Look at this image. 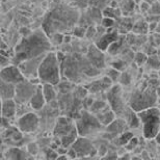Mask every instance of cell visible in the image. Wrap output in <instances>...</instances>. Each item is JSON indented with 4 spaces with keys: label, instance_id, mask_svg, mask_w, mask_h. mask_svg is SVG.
Segmentation results:
<instances>
[{
    "label": "cell",
    "instance_id": "5b68a950",
    "mask_svg": "<svg viewBox=\"0 0 160 160\" xmlns=\"http://www.w3.org/2000/svg\"><path fill=\"white\" fill-rule=\"evenodd\" d=\"M157 92L153 86L149 85L146 88L134 91L130 96L128 104L136 112H139L142 110L155 106V104L157 103Z\"/></svg>",
    "mask_w": 160,
    "mask_h": 160
},
{
    "label": "cell",
    "instance_id": "4fadbf2b",
    "mask_svg": "<svg viewBox=\"0 0 160 160\" xmlns=\"http://www.w3.org/2000/svg\"><path fill=\"white\" fill-rule=\"evenodd\" d=\"M45 56L41 55L38 57H33V58L26 59L24 62H22L19 63V68L21 69L22 73L24 74V76L26 77V79H31V78H36L39 77V68Z\"/></svg>",
    "mask_w": 160,
    "mask_h": 160
},
{
    "label": "cell",
    "instance_id": "ee69618b",
    "mask_svg": "<svg viewBox=\"0 0 160 160\" xmlns=\"http://www.w3.org/2000/svg\"><path fill=\"white\" fill-rule=\"evenodd\" d=\"M85 32H86V31H85L84 29H83V28L75 27V30H74L75 36H78V37H84V36H85Z\"/></svg>",
    "mask_w": 160,
    "mask_h": 160
},
{
    "label": "cell",
    "instance_id": "44dd1931",
    "mask_svg": "<svg viewBox=\"0 0 160 160\" xmlns=\"http://www.w3.org/2000/svg\"><path fill=\"white\" fill-rule=\"evenodd\" d=\"M96 116H97L99 121L101 122V124L105 127V126H107V125H109L112 121L116 120L117 114L114 113V111L111 109L109 104H108L106 107L103 108V109H102L100 112H98Z\"/></svg>",
    "mask_w": 160,
    "mask_h": 160
},
{
    "label": "cell",
    "instance_id": "60d3db41",
    "mask_svg": "<svg viewBox=\"0 0 160 160\" xmlns=\"http://www.w3.org/2000/svg\"><path fill=\"white\" fill-rule=\"evenodd\" d=\"M152 39H153V43H154L155 46L160 47V32H154Z\"/></svg>",
    "mask_w": 160,
    "mask_h": 160
},
{
    "label": "cell",
    "instance_id": "e0dca14e",
    "mask_svg": "<svg viewBox=\"0 0 160 160\" xmlns=\"http://www.w3.org/2000/svg\"><path fill=\"white\" fill-rule=\"evenodd\" d=\"M18 111V103L15 99H6L2 100L1 104V114L3 118L12 120L16 117Z\"/></svg>",
    "mask_w": 160,
    "mask_h": 160
},
{
    "label": "cell",
    "instance_id": "d6a6232c",
    "mask_svg": "<svg viewBox=\"0 0 160 160\" xmlns=\"http://www.w3.org/2000/svg\"><path fill=\"white\" fill-rule=\"evenodd\" d=\"M139 145V142H138V138L135 136H133L132 138L130 139V142L125 146V149L128 150V151H134L137 147Z\"/></svg>",
    "mask_w": 160,
    "mask_h": 160
},
{
    "label": "cell",
    "instance_id": "ffe728a7",
    "mask_svg": "<svg viewBox=\"0 0 160 160\" xmlns=\"http://www.w3.org/2000/svg\"><path fill=\"white\" fill-rule=\"evenodd\" d=\"M123 119H125V121L127 122L128 126H129V128H131V129H137V128H139V126L142 125L138 113L134 109H132V108L130 107V105L127 107L126 111L124 112Z\"/></svg>",
    "mask_w": 160,
    "mask_h": 160
},
{
    "label": "cell",
    "instance_id": "7bdbcfd3",
    "mask_svg": "<svg viewBox=\"0 0 160 160\" xmlns=\"http://www.w3.org/2000/svg\"><path fill=\"white\" fill-rule=\"evenodd\" d=\"M148 23H149V31L154 33L156 31V28L158 26L159 22H148Z\"/></svg>",
    "mask_w": 160,
    "mask_h": 160
},
{
    "label": "cell",
    "instance_id": "e575fe53",
    "mask_svg": "<svg viewBox=\"0 0 160 160\" xmlns=\"http://www.w3.org/2000/svg\"><path fill=\"white\" fill-rule=\"evenodd\" d=\"M117 11L118 9L116 8H106L104 9V12H103V16L104 17H109V18H116V16L118 17V16H121V14H119L118 12L117 14Z\"/></svg>",
    "mask_w": 160,
    "mask_h": 160
},
{
    "label": "cell",
    "instance_id": "8d00e7d4",
    "mask_svg": "<svg viewBox=\"0 0 160 160\" xmlns=\"http://www.w3.org/2000/svg\"><path fill=\"white\" fill-rule=\"evenodd\" d=\"M96 36H97V28L94 26H89L88 29H86L85 37L88 38V39H95Z\"/></svg>",
    "mask_w": 160,
    "mask_h": 160
},
{
    "label": "cell",
    "instance_id": "ba28073f",
    "mask_svg": "<svg viewBox=\"0 0 160 160\" xmlns=\"http://www.w3.org/2000/svg\"><path fill=\"white\" fill-rule=\"evenodd\" d=\"M40 84H34L29 79H25L18 84H16V96L15 100L18 104L29 103L32 96L36 94Z\"/></svg>",
    "mask_w": 160,
    "mask_h": 160
},
{
    "label": "cell",
    "instance_id": "7dc6e473",
    "mask_svg": "<svg viewBox=\"0 0 160 160\" xmlns=\"http://www.w3.org/2000/svg\"><path fill=\"white\" fill-rule=\"evenodd\" d=\"M156 54H157V56H158V58L160 59V49L157 51V53H156Z\"/></svg>",
    "mask_w": 160,
    "mask_h": 160
},
{
    "label": "cell",
    "instance_id": "9c48e42d",
    "mask_svg": "<svg viewBox=\"0 0 160 160\" xmlns=\"http://www.w3.org/2000/svg\"><path fill=\"white\" fill-rule=\"evenodd\" d=\"M18 130L22 133H32L39 129L40 118L37 113L28 111L19 118Z\"/></svg>",
    "mask_w": 160,
    "mask_h": 160
},
{
    "label": "cell",
    "instance_id": "4dcf8cb0",
    "mask_svg": "<svg viewBox=\"0 0 160 160\" xmlns=\"http://www.w3.org/2000/svg\"><path fill=\"white\" fill-rule=\"evenodd\" d=\"M122 46H123V44H122V41H116L114 43H112L109 46V48L107 49V51L109 52L111 55H114V54L119 53L120 50L122 49Z\"/></svg>",
    "mask_w": 160,
    "mask_h": 160
},
{
    "label": "cell",
    "instance_id": "2e32d148",
    "mask_svg": "<svg viewBox=\"0 0 160 160\" xmlns=\"http://www.w3.org/2000/svg\"><path fill=\"white\" fill-rule=\"evenodd\" d=\"M112 80H111L108 76H104L100 80H96L92 81L91 84H88V86H85L86 89L88 91V92H94L97 94L99 92H104L108 91L111 86H112Z\"/></svg>",
    "mask_w": 160,
    "mask_h": 160
},
{
    "label": "cell",
    "instance_id": "f6af8a7d",
    "mask_svg": "<svg viewBox=\"0 0 160 160\" xmlns=\"http://www.w3.org/2000/svg\"><path fill=\"white\" fill-rule=\"evenodd\" d=\"M112 66H113V68H116L118 70H120V71H122V70H124L125 63L122 62V60H119V62H113Z\"/></svg>",
    "mask_w": 160,
    "mask_h": 160
},
{
    "label": "cell",
    "instance_id": "b9f144b4",
    "mask_svg": "<svg viewBox=\"0 0 160 160\" xmlns=\"http://www.w3.org/2000/svg\"><path fill=\"white\" fill-rule=\"evenodd\" d=\"M150 5L148 2H146V1H142V3L139 4V8H140V11H142V12H147L148 14V12H149V8H150Z\"/></svg>",
    "mask_w": 160,
    "mask_h": 160
},
{
    "label": "cell",
    "instance_id": "836d02e7",
    "mask_svg": "<svg viewBox=\"0 0 160 160\" xmlns=\"http://www.w3.org/2000/svg\"><path fill=\"white\" fill-rule=\"evenodd\" d=\"M148 15H159L160 16V1L157 0L155 3L151 4L149 8Z\"/></svg>",
    "mask_w": 160,
    "mask_h": 160
},
{
    "label": "cell",
    "instance_id": "d4e9b609",
    "mask_svg": "<svg viewBox=\"0 0 160 160\" xmlns=\"http://www.w3.org/2000/svg\"><path fill=\"white\" fill-rule=\"evenodd\" d=\"M133 136H134V134L131 132V131L127 130V131H125V132H123L122 134H120L119 136L116 137V138L112 139V140H113V142H116L117 146L125 147L128 142H130V139L132 138Z\"/></svg>",
    "mask_w": 160,
    "mask_h": 160
},
{
    "label": "cell",
    "instance_id": "7c38bea8",
    "mask_svg": "<svg viewBox=\"0 0 160 160\" xmlns=\"http://www.w3.org/2000/svg\"><path fill=\"white\" fill-rule=\"evenodd\" d=\"M0 77L3 81L14 83V84H18V83L24 81L26 79V77L22 73L21 69L19 68V66L15 65V63H12V65L2 68L1 72H0Z\"/></svg>",
    "mask_w": 160,
    "mask_h": 160
},
{
    "label": "cell",
    "instance_id": "74e56055",
    "mask_svg": "<svg viewBox=\"0 0 160 160\" xmlns=\"http://www.w3.org/2000/svg\"><path fill=\"white\" fill-rule=\"evenodd\" d=\"M120 82L122 84H125V85H129L130 82H131V76L128 74L127 72L125 73H122L121 74V77H120Z\"/></svg>",
    "mask_w": 160,
    "mask_h": 160
},
{
    "label": "cell",
    "instance_id": "3957f363",
    "mask_svg": "<svg viewBox=\"0 0 160 160\" xmlns=\"http://www.w3.org/2000/svg\"><path fill=\"white\" fill-rule=\"evenodd\" d=\"M60 62L56 52L50 51L45 54L39 68V78L42 83L57 85L60 82Z\"/></svg>",
    "mask_w": 160,
    "mask_h": 160
},
{
    "label": "cell",
    "instance_id": "9a60e30c",
    "mask_svg": "<svg viewBox=\"0 0 160 160\" xmlns=\"http://www.w3.org/2000/svg\"><path fill=\"white\" fill-rule=\"evenodd\" d=\"M120 39V36L118 33V31H113L111 32L110 30H107V32H105L104 34H102L101 37H99L96 40V46L102 51H106L109 46L112 43H114L116 41Z\"/></svg>",
    "mask_w": 160,
    "mask_h": 160
},
{
    "label": "cell",
    "instance_id": "83f0119b",
    "mask_svg": "<svg viewBox=\"0 0 160 160\" xmlns=\"http://www.w3.org/2000/svg\"><path fill=\"white\" fill-rule=\"evenodd\" d=\"M147 65H148L152 70H156V71L160 70V59L158 58L157 54L149 55L148 60H147Z\"/></svg>",
    "mask_w": 160,
    "mask_h": 160
},
{
    "label": "cell",
    "instance_id": "1f68e13d",
    "mask_svg": "<svg viewBox=\"0 0 160 160\" xmlns=\"http://www.w3.org/2000/svg\"><path fill=\"white\" fill-rule=\"evenodd\" d=\"M63 39H65V36H62L60 32H56L52 34L50 37V40H51V43H52L53 46L55 45H60V44H63Z\"/></svg>",
    "mask_w": 160,
    "mask_h": 160
},
{
    "label": "cell",
    "instance_id": "8fae6325",
    "mask_svg": "<svg viewBox=\"0 0 160 160\" xmlns=\"http://www.w3.org/2000/svg\"><path fill=\"white\" fill-rule=\"evenodd\" d=\"M75 130H77L75 120L69 117H59L56 121L55 126H54L53 135L55 138L59 139L70 133L74 132Z\"/></svg>",
    "mask_w": 160,
    "mask_h": 160
},
{
    "label": "cell",
    "instance_id": "7a4b0ae2",
    "mask_svg": "<svg viewBox=\"0 0 160 160\" xmlns=\"http://www.w3.org/2000/svg\"><path fill=\"white\" fill-rule=\"evenodd\" d=\"M77 19L78 14L74 9L68 6H57L47 16L43 23V29L50 38L54 33L68 30L74 26Z\"/></svg>",
    "mask_w": 160,
    "mask_h": 160
},
{
    "label": "cell",
    "instance_id": "f546056e",
    "mask_svg": "<svg viewBox=\"0 0 160 160\" xmlns=\"http://www.w3.org/2000/svg\"><path fill=\"white\" fill-rule=\"evenodd\" d=\"M121 74L122 73L120 72V70H118L116 68H110L109 70H107L106 76H108V77L112 80V82H117L118 80H120Z\"/></svg>",
    "mask_w": 160,
    "mask_h": 160
},
{
    "label": "cell",
    "instance_id": "f35d334b",
    "mask_svg": "<svg viewBox=\"0 0 160 160\" xmlns=\"http://www.w3.org/2000/svg\"><path fill=\"white\" fill-rule=\"evenodd\" d=\"M27 152L29 153L30 155H36L37 153L39 152V146H38L36 142H30L29 145L27 146Z\"/></svg>",
    "mask_w": 160,
    "mask_h": 160
},
{
    "label": "cell",
    "instance_id": "277c9868",
    "mask_svg": "<svg viewBox=\"0 0 160 160\" xmlns=\"http://www.w3.org/2000/svg\"><path fill=\"white\" fill-rule=\"evenodd\" d=\"M137 113L142 123L143 137L149 140L154 139L160 132V109L153 106Z\"/></svg>",
    "mask_w": 160,
    "mask_h": 160
},
{
    "label": "cell",
    "instance_id": "52a82bcc",
    "mask_svg": "<svg viewBox=\"0 0 160 160\" xmlns=\"http://www.w3.org/2000/svg\"><path fill=\"white\" fill-rule=\"evenodd\" d=\"M106 99L110 108L114 111L117 117L123 118L129 104H126L123 97V92L120 85H112L106 92Z\"/></svg>",
    "mask_w": 160,
    "mask_h": 160
},
{
    "label": "cell",
    "instance_id": "c3c4849f",
    "mask_svg": "<svg viewBox=\"0 0 160 160\" xmlns=\"http://www.w3.org/2000/svg\"><path fill=\"white\" fill-rule=\"evenodd\" d=\"M157 73H158V77H159V79H160V70H158Z\"/></svg>",
    "mask_w": 160,
    "mask_h": 160
},
{
    "label": "cell",
    "instance_id": "484cf974",
    "mask_svg": "<svg viewBox=\"0 0 160 160\" xmlns=\"http://www.w3.org/2000/svg\"><path fill=\"white\" fill-rule=\"evenodd\" d=\"M132 31L137 34H145L149 31V23L147 21H139L134 25Z\"/></svg>",
    "mask_w": 160,
    "mask_h": 160
},
{
    "label": "cell",
    "instance_id": "ab89813d",
    "mask_svg": "<svg viewBox=\"0 0 160 160\" xmlns=\"http://www.w3.org/2000/svg\"><path fill=\"white\" fill-rule=\"evenodd\" d=\"M46 153V158H52V159H57V157H58V152H55V151H53L52 149H48L47 150V152H45Z\"/></svg>",
    "mask_w": 160,
    "mask_h": 160
},
{
    "label": "cell",
    "instance_id": "bcb514c9",
    "mask_svg": "<svg viewBox=\"0 0 160 160\" xmlns=\"http://www.w3.org/2000/svg\"><path fill=\"white\" fill-rule=\"evenodd\" d=\"M143 1H146V2H148L150 5L151 4H153V3H155L156 1H157V0H143Z\"/></svg>",
    "mask_w": 160,
    "mask_h": 160
},
{
    "label": "cell",
    "instance_id": "681fc988",
    "mask_svg": "<svg viewBox=\"0 0 160 160\" xmlns=\"http://www.w3.org/2000/svg\"><path fill=\"white\" fill-rule=\"evenodd\" d=\"M159 1H160V0H159Z\"/></svg>",
    "mask_w": 160,
    "mask_h": 160
},
{
    "label": "cell",
    "instance_id": "7402d4cb",
    "mask_svg": "<svg viewBox=\"0 0 160 160\" xmlns=\"http://www.w3.org/2000/svg\"><path fill=\"white\" fill-rule=\"evenodd\" d=\"M1 100H6V99H15L16 96V84L9 83L1 80Z\"/></svg>",
    "mask_w": 160,
    "mask_h": 160
},
{
    "label": "cell",
    "instance_id": "f1b7e54d",
    "mask_svg": "<svg viewBox=\"0 0 160 160\" xmlns=\"http://www.w3.org/2000/svg\"><path fill=\"white\" fill-rule=\"evenodd\" d=\"M149 55L146 54L145 52H137L135 55H134V62L137 66H143L147 63V60H148Z\"/></svg>",
    "mask_w": 160,
    "mask_h": 160
},
{
    "label": "cell",
    "instance_id": "d6986e66",
    "mask_svg": "<svg viewBox=\"0 0 160 160\" xmlns=\"http://www.w3.org/2000/svg\"><path fill=\"white\" fill-rule=\"evenodd\" d=\"M46 103H47V101H46V98H45L43 86H42V83H41L37 89L36 94L31 98V100L29 102V106L31 109H33V110H41Z\"/></svg>",
    "mask_w": 160,
    "mask_h": 160
},
{
    "label": "cell",
    "instance_id": "5bb4252c",
    "mask_svg": "<svg viewBox=\"0 0 160 160\" xmlns=\"http://www.w3.org/2000/svg\"><path fill=\"white\" fill-rule=\"evenodd\" d=\"M128 126L127 122L125 121L123 118H119V119H116L112 121L109 125L105 126V132H106L107 135H109L111 139H114L116 137H118L125 131L128 130Z\"/></svg>",
    "mask_w": 160,
    "mask_h": 160
},
{
    "label": "cell",
    "instance_id": "603a6c76",
    "mask_svg": "<svg viewBox=\"0 0 160 160\" xmlns=\"http://www.w3.org/2000/svg\"><path fill=\"white\" fill-rule=\"evenodd\" d=\"M42 86H43V92H44L47 103H51V102H53L55 100L57 97L55 85L51 84V83H42Z\"/></svg>",
    "mask_w": 160,
    "mask_h": 160
},
{
    "label": "cell",
    "instance_id": "6da1fadb",
    "mask_svg": "<svg viewBox=\"0 0 160 160\" xmlns=\"http://www.w3.org/2000/svg\"><path fill=\"white\" fill-rule=\"evenodd\" d=\"M53 45L44 29H38L25 36L15 48L12 62L19 65L26 59L44 55L52 51Z\"/></svg>",
    "mask_w": 160,
    "mask_h": 160
},
{
    "label": "cell",
    "instance_id": "4316f807",
    "mask_svg": "<svg viewBox=\"0 0 160 160\" xmlns=\"http://www.w3.org/2000/svg\"><path fill=\"white\" fill-rule=\"evenodd\" d=\"M107 103L103 100H95L94 103L92 104V106L89 107V111L91 112H92L94 114H97L98 112H100V111L103 109V108H105L107 106Z\"/></svg>",
    "mask_w": 160,
    "mask_h": 160
},
{
    "label": "cell",
    "instance_id": "ac0fdd59",
    "mask_svg": "<svg viewBox=\"0 0 160 160\" xmlns=\"http://www.w3.org/2000/svg\"><path fill=\"white\" fill-rule=\"evenodd\" d=\"M101 51L102 50L99 49L96 45L94 47H89L88 49V59L92 63V66L97 69H102L105 66L104 56Z\"/></svg>",
    "mask_w": 160,
    "mask_h": 160
},
{
    "label": "cell",
    "instance_id": "cb8c5ba5",
    "mask_svg": "<svg viewBox=\"0 0 160 160\" xmlns=\"http://www.w3.org/2000/svg\"><path fill=\"white\" fill-rule=\"evenodd\" d=\"M6 159H11V160H19V159H25V158H30V154L26 155L23 150L19 149V148H11L8 150L5 154Z\"/></svg>",
    "mask_w": 160,
    "mask_h": 160
},
{
    "label": "cell",
    "instance_id": "d590c367",
    "mask_svg": "<svg viewBox=\"0 0 160 160\" xmlns=\"http://www.w3.org/2000/svg\"><path fill=\"white\" fill-rule=\"evenodd\" d=\"M116 21H114L113 18H109V17H104L103 20H102V26L104 28H108V27H112Z\"/></svg>",
    "mask_w": 160,
    "mask_h": 160
},
{
    "label": "cell",
    "instance_id": "30bf717a",
    "mask_svg": "<svg viewBox=\"0 0 160 160\" xmlns=\"http://www.w3.org/2000/svg\"><path fill=\"white\" fill-rule=\"evenodd\" d=\"M72 148L76 152L77 158H85L92 157L97 153V149L94 146L91 140L86 136H78V138L75 140L72 145Z\"/></svg>",
    "mask_w": 160,
    "mask_h": 160
},
{
    "label": "cell",
    "instance_id": "8992f818",
    "mask_svg": "<svg viewBox=\"0 0 160 160\" xmlns=\"http://www.w3.org/2000/svg\"><path fill=\"white\" fill-rule=\"evenodd\" d=\"M75 124L79 135L86 137L101 131L102 127H104L99 121L97 116L85 108L79 110V112L76 116Z\"/></svg>",
    "mask_w": 160,
    "mask_h": 160
}]
</instances>
